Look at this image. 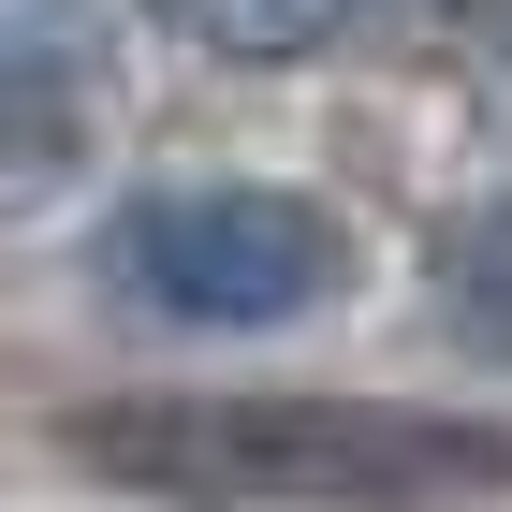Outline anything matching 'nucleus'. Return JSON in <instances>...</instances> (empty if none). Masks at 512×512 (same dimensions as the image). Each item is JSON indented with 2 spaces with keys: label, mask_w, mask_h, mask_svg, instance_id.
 Listing matches in <instances>:
<instances>
[{
  "label": "nucleus",
  "mask_w": 512,
  "mask_h": 512,
  "mask_svg": "<svg viewBox=\"0 0 512 512\" xmlns=\"http://www.w3.org/2000/svg\"><path fill=\"white\" fill-rule=\"evenodd\" d=\"M44 454L147 512H483L512 498V425L425 395H308V381H147L74 395Z\"/></svg>",
  "instance_id": "obj_1"
},
{
  "label": "nucleus",
  "mask_w": 512,
  "mask_h": 512,
  "mask_svg": "<svg viewBox=\"0 0 512 512\" xmlns=\"http://www.w3.org/2000/svg\"><path fill=\"white\" fill-rule=\"evenodd\" d=\"M103 293L176 337H278V322H322L366 278L352 220L322 191H278V176H161V191L103 205L88 235Z\"/></svg>",
  "instance_id": "obj_2"
},
{
  "label": "nucleus",
  "mask_w": 512,
  "mask_h": 512,
  "mask_svg": "<svg viewBox=\"0 0 512 512\" xmlns=\"http://www.w3.org/2000/svg\"><path fill=\"white\" fill-rule=\"evenodd\" d=\"M118 132V15L103 0H0V176H74Z\"/></svg>",
  "instance_id": "obj_3"
},
{
  "label": "nucleus",
  "mask_w": 512,
  "mask_h": 512,
  "mask_svg": "<svg viewBox=\"0 0 512 512\" xmlns=\"http://www.w3.org/2000/svg\"><path fill=\"white\" fill-rule=\"evenodd\" d=\"M425 293H439V322H454L483 366H512V191L454 205L425 235Z\"/></svg>",
  "instance_id": "obj_4"
},
{
  "label": "nucleus",
  "mask_w": 512,
  "mask_h": 512,
  "mask_svg": "<svg viewBox=\"0 0 512 512\" xmlns=\"http://www.w3.org/2000/svg\"><path fill=\"white\" fill-rule=\"evenodd\" d=\"M147 15L176 44H205V59H249V74H293L337 30H366V0H147Z\"/></svg>",
  "instance_id": "obj_5"
},
{
  "label": "nucleus",
  "mask_w": 512,
  "mask_h": 512,
  "mask_svg": "<svg viewBox=\"0 0 512 512\" xmlns=\"http://www.w3.org/2000/svg\"><path fill=\"white\" fill-rule=\"evenodd\" d=\"M498 59H512V30H498Z\"/></svg>",
  "instance_id": "obj_6"
}]
</instances>
